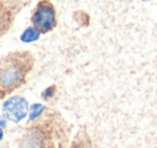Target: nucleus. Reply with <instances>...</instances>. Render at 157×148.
Returning <instances> with one entry per match:
<instances>
[{
  "label": "nucleus",
  "instance_id": "obj_1",
  "mask_svg": "<svg viewBox=\"0 0 157 148\" xmlns=\"http://www.w3.org/2000/svg\"><path fill=\"white\" fill-rule=\"evenodd\" d=\"M33 63V54L28 51H15L0 57V97L24 84Z\"/></svg>",
  "mask_w": 157,
  "mask_h": 148
},
{
  "label": "nucleus",
  "instance_id": "obj_2",
  "mask_svg": "<svg viewBox=\"0 0 157 148\" xmlns=\"http://www.w3.org/2000/svg\"><path fill=\"white\" fill-rule=\"evenodd\" d=\"M33 28L40 34L52 31L57 25V12L51 0H40L31 15Z\"/></svg>",
  "mask_w": 157,
  "mask_h": 148
},
{
  "label": "nucleus",
  "instance_id": "obj_3",
  "mask_svg": "<svg viewBox=\"0 0 157 148\" xmlns=\"http://www.w3.org/2000/svg\"><path fill=\"white\" fill-rule=\"evenodd\" d=\"M27 2V0H0V36L9 31L17 13Z\"/></svg>",
  "mask_w": 157,
  "mask_h": 148
},
{
  "label": "nucleus",
  "instance_id": "obj_4",
  "mask_svg": "<svg viewBox=\"0 0 157 148\" xmlns=\"http://www.w3.org/2000/svg\"><path fill=\"white\" fill-rule=\"evenodd\" d=\"M3 115L13 122H18L26 117L28 113V103L24 97L14 96L3 104Z\"/></svg>",
  "mask_w": 157,
  "mask_h": 148
},
{
  "label": "nucleus",
  "instance_id": "obj_5",
  "mask_svg": "<svg viewBox=\"0 0 157 148\" xmlns=\"http://www.w3.org/2000/svg\"><path fill=\"white\" fill-rule=\"evenodd\" d=\"M25 148H55L54 138L52 136V130L45 129H33L27 135Z\"/></svg>",
  "mask_w": 157,
  "mask_h": 148
},
{
  "label": "nucleus",
  "instance_id": "obj_6",
  "mask_svg": "<svg viewBox=\"0 0 157 148\" xmlns=\"http://www.w3.org/2000/svg\"><path fill=\"white\" fill-rule=\"evenodd\" d=\"M39 36H40L39 31H36L33 27H29V28H27L26 31L23 33L21 39L24 42H31V41H36V40L39 38Z\"/></svg>",
  "mask_w": 157,
  "mask_h": 148
},
{
  "label": "nucleus",
  "instance_id": "obj_7",
  "mask_svg": "<svg viewBox=\"0 0 157 148\" xmlns=\"http://www.w3.org/2000/svg\"><path fill=\"white\" fill-rule=\"evenodd\" d=\"M45 110V107L42 106L41 104H35L30 107V113H29V119L35 120L39 116L42 115V113Z\"/></svg>",
  "mask_w": 157,
  "mask_h": 148
},
{
  "label": "nucleus",
  "instance_id": "obj_8",
  "mask_svg": "<svg viewBox=\"0 0 157 148\" xmlns=\"http://www.w3.org/2000/svg\"><path fill=\"white\" fill-rule=\"evenodd\" d=\"M2 136H3V133H2V131H1V129H0V139L2 138Z\"/></svg>",
  "mask_w": 157,
  "mask_h": 148
}]
</instances>
